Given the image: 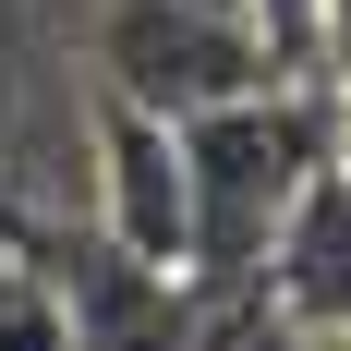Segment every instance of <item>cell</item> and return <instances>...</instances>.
<instances>
[{
    "label": "cell",
    "instance_id": "1",
    "mask_svg": "<svg viewBox=\"0 0 351 351\" xmlns=\"http://www.w3.org/2000/svg\"><path fill=\"white\" fill-rule=\"evenodd\" d=\"M327 145H339V97H327L315 73H279V85H254L230 109H194L182 121V182H194V291H243L279 243L291 194L327 170Z\"/></svg>",
    "mask_w": 351,
    "mask_h": 351
},
{
    "label": "cell",
    "instance_id": "2",
    "mask_svg": "<svg viewBox=\"0 0 351 351\" xmlns=\"http://www.w3.org/2000/svg\"><path fill=\"white\" fill-rule=\"evenodd\" d=\"M254 85H279L267 36L243 12H194V0H97V97H134L158 121L230 109Z\"/></svg>",
    "mask_w": 351,
    "mask_h": 351
},
{
    "label": "cell",
    "instance_id": "3",
    "mask_svg": "<svg viewBox=\"0 0 351 351\" xmlns=\"http://www.w3.org/2000/svg\"><path fill=\"white\" fill-rule=\"evenodd\" d=\"M85 121H97V243L121 254V267H158V279H182V267H194L182 121H158V109H134V97H97Z\"/></svg>",
    "mask_w": 351,
    "mask_h": 351
},
{
    "label": "cell",
    "instance_id": "4",
    "mask_svg": "<svg viewBox=\"0 0 351 351\" xmlns=\"http://www.w3.org/2000/svg\"><path fill=\"white\" fill-rule=\"evenodd\" d=\"M243 291H267L291 327H315V339H351V170L339 145H327V170L291 194L279 243H267V267H254Z\"/></svg>",
    "mask_w": 351,
    "mask_h": 351
},
{
    "label": "cell",
    "instance_id": "5",
    "mask_svg": "<svg viewBox=\"0 0 351 351\" xmlns=\"http://www.w3.org/2000/svg\"><path fill=\"white\" fill-rule=\"evenodd\" d=\"M315 85L351 109V0H315Z\"/></svg>",
    "mask_w": 351,
    "mask_h": 351
},
{
    "label": "cell",
    "instance_id": "6",
    "mask_svg": "<svg viewBox=\"0 0 351 351\" xmlns=\"http://www.w3.org/2000/svg\"><path fill=\"white\" fill-rule=\"evenodd\" d=\"M194 12H243V25H254V0H194Z\"/></svg>",
    "mask_w": 351,
    "mask_h": 351
},
{
    "label": "cell",
    "instance_id": "7",
    "mask_svg": "<svg viewBox=\"0 0 351 351\" xmlns=\"http://www.w3.org/2000/svg\"><path fill=\"white\" fill-rule=\"evenodd\" d=\"M339 170H351V109H339Z\"/></svg>",
    "mask_w": 351,
    "mask_h": 351
}]
</instances>
